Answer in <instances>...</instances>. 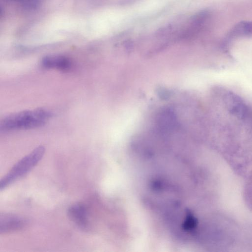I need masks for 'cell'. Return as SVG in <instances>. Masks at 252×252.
Instances as JSON below:
<instances>
[{
    "label": "cell",
    "mask_w": 252,
    "mask_h": 252,
    "mask_svg": "<svg viewBox=\"0 0 252 252\" xmlns=\"http://www.w3.org/2000/svg\"><path fill=\"white\" fill-rule=\"evenodd\" d=\"M68 214L71 220L80 228L87 230L89 227L87 211L82 204L78 203L70 206Z\"/></svg>",
    "instance_id": "5"
},
{
    "label": "cell",
    "mask_w": 252,
    "mask_h": 252,
    "mask_svg": "<svg viewBox=\"0 0 252 252\" xmlns=\"http://www.w3.org/2000/svg\"><path fill=\"white\" fill-rule=\"evenodd\" d=\"M222 101L227 112L233 117L240 120L245 119L248 113V106L237 94L225 91L222 94Z\"/></svg>",
    "instance_id": "3"
},
{
    "label": "cell",
    "mask_w": 252,
    "mask_h": 252,
    "mask_svg": "<svg viewBox=\"0 0 252 252\" xmlns=\"http://www.w3.org/2000/svg\"><path fill=\"white\" fill-rule=\"evenodd\" d=\"M44 152V147L42 146H38L18 161L9 172L1 179L0 190L32 169L42 158Z\"/></svg>",
    "instance_id": "2"
},
{
    "label": "cell",
    "mask_w": 252,
    "mask_h": 252,
    "mask_svg": "<svg viewBox=\"0 0 252 252\" xmlns=\"http://www.w3.org/2000/svg\"><path fill=\"white\" fill-rule=\"evenodd\" d=\"M26 223L22 217L11 214H1L0 215V233H5L19 229Z\"/></svg>",
    "instance_id": "4"
},
{
    "label": "cell",
    "mask_w": 252,
    "mask_h": 252,
    "mask_svg": "<svg viewBox=\"0 0 252 252\" xmlns=\"http://www.w3.org/2000/svg\"><path fill=\"white\" fill-rule=\"evenodd\" d=\"M51 115L50 112L42 108L16 112L4 118L0 122V128L10 130L40 127Z\"/></svg>",
    "instance_id": "1"
},
{
    "label": "cell",
    "mask_w": 252,
    "mask_h": 252,
    "mask_svg": "<svg viewBox=\"0 0 252 252\" xmlns=\"http://www.w3.org/2000/svg\"><path fill=\"white\" fill-rule=\"evenodd\" d=\"M42 65L47 68L66 70L70 67L71 63L68 58L63 56L49 55L43 58Z\"/></svg>",
    "instance_id": "6"
},
{
    "label": "cell",
    "mask_w": 252,
    "mask_h": 252,
    "mask_svg": "<svg viewBox=\"0 0 252 252\" xmlns=\"http://www.w3.org/2000/svg\"><path fill=\"white\" fill-rule=\"evenodd\" d=\"M230 37H243L252 36V22L242 21L237 24L230 31Z\"/></svg>",
    "instance_id": "7"
}]
</instances>
